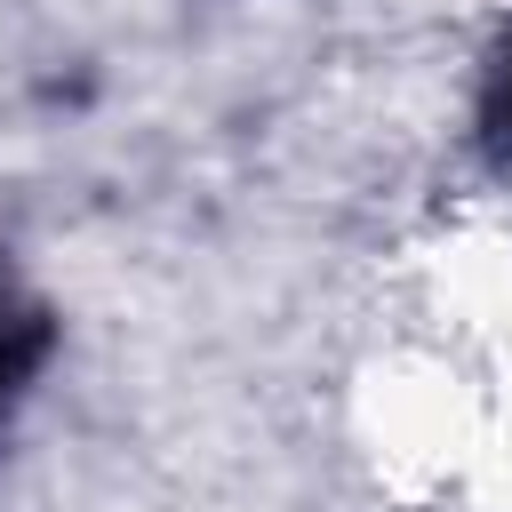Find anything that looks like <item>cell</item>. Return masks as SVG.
I'll list each match as a JSON object with an SVG mask.
<instances>
[{"label":"cell","instance_id":"1","mask_svg":"<svg viewBox=\"0 0 512 512\" xmlns=\"http://www.w3.org/2000/svg\"><path fill=\"white\" fill-rule=\"evenodd\" d=\"M48 312L32 304V296H16V280H8V264H0V408L32 384V368L48 360Z\"/></svg>","mask_w":512,"mask_h":512},{"label":"cell","instance_id":"2","mask_svg":"<svg viewBox=\"0 0 512 512\" xmlns=\"http://www.w3.org/2000/svg\"><path fill=\"white\" fill-rule=\"evenodd\" d=\"M480 128H488V152H512V40L488 72V96H480Z\"/></svg>","mask_w":512,"mask_h":512}]
</instances>
